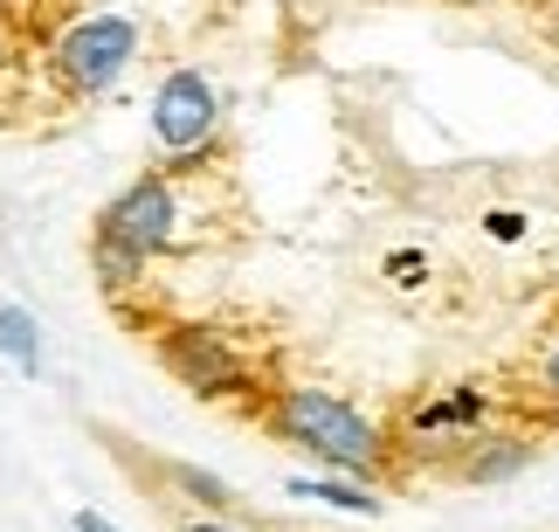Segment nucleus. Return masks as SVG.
I'll return each instance as SVG.
<instances>
[{"label": "nucleus", "instance_id": "f8f14e48", "mask_svg": "<svg viewBox=\"0 0 559 532\" xmlns=\"http://www.w3.org/2000/svg\"><path fill=\"white\" fill-rule=\"evenodd\" d=\"M546 388L559 394V346H552V359H546Z\"/></svg>", "mask_w": 559, "mask_h": 532}, {"label": "nucleus", "instance_id": "6e6552de", "mask_svg": "<svg viewBox=\"0 0 559 532\" xmlns=\"http://www.w3.org/2000/svg\"><path fill=\"white\" fill-rule=\"evenodd\" d=\"M297 498H325V505H338V512H380V498L353 492V484H297Z\"/></svg>", "mask_w": 559, "mask_h": 532}, {"label": "nucleus", "instance_id": "39448f33", "mask_svg": "<svg viewBox=\"0 0 559 532\" xmlns=\"http://www.w3.org/2000/svg\"><path fill=\"white\" fill-rule=\"evenodd\" d=\"M166 367H174L187 388H201V394H228L235 380H242V359H235L214 332H201V326L166 332Z\"/></svg>", "mask_w": 559, "mask_h": 532}, {"label": "nucleus", "instance_id": "4468645a", "mask_svg": "<svg viewBox=\"0 0 559 532\" xmlns=\"http://www.w3.org/2000/svg\"><path fill=\"white\" fill-rule=\"evenodd\" d=\"M552 35H559V8H552Z\"/></svg>", "mask_w": 559, "mask_h": 532}, {"label": "nucleus", "instance_id": "0eeeda50", "mask_svg": "<svg viewBox=\"0 0 559 532\" xmlns=\"http://www.w3.org/2000/svg\"><path fill=\"white\" fill-rule=\"evenodd\" d=\"M139 270H145V257H132V249L111 243V236H97V276L104 284H132Z\"/></svg>", "mask_w": 559, "mask_h": 532}, {"label": "nucleus", "instance_id": "423d86ee", "mask_svg": "<svg viewBox=\"0 0 559 532\" xmlns=\"http://www.w3.org/2000/svg\"><path fill=\"white\" fill-rule=\"evenodd\" d=\"M0 353H8L14 367L35 374V318L21 311V305H0Z\"/></svg>", "mask_w": 559, "mask_h": 532}, {"label": "nucleus", "instance_id": "ddd939ff", "mask_svg": "<svg viewBox=\"0 0 559 532\" xmlns=\"http://www.w3.org/2000/svg\"><path fill=\"white\" fill-rule=\"evenodd\" d=\"M193 532H222V525H193Z\"/></svg>", "mask_w": 559, "mask_h": 532}, {"label": "nucleus", "instance_id": "1a4fd4ad", "mask_svg": "<svg viewBox=\"0 0 559 532\" xmlns=\"http://www.w3.org/2000/svg\"><path fill=\"white\" fill-rule=\"evenodd\" d=\"M525 463V442H504L498 457H484V463H469V477H504V471H519Z\"/></svg>", "mask_w": 559, "mask_h": 532}, {"label": "nucleus", "instance_id": "9d476101", "mask_svg": "<svg viewBox=\"0 0 559 532\" xmlns=\"http://www.w3.org/2000/svg\"><path fill=\"white\" fill-rule=\"evenodd\" d=\"M484 228H490L498 243H519V236H525V215H511V208H498V215H490Z\"/></svg>", "mask_w": 559, "mask_h": 532}, {"label": "nucleus", "instance_id": "f257e3e1", "mask_svg": "<svg viewBox=\"0 0 559 532\" xmlns=\"http://www.w3.org/2000/svg\"><path fill=\"white\" fill-rule=\"evenodd\" d=\"M276 429H284L290 442H305L311 457L338 463V471H367V463L380 457L373 422L353 415L346 401H332V394H311V388H290L284 401H276Z\"/></svg>", "mask_w": 559, "mask_h": 532}, {"label": "nucleus", "instance_id": "2eb2a0df", "mask_svg": "<svg viewBox=\"0 0 559 532\" xmlns=\"http://www.w3.org/2000/svg\"><path fill=\"white\" fill-rule=\"evenodd\" d=\"M0 8H8V0H0Z\"/></svg>", "mask_w": 559, "mask_h": 532}, {"label": "nucleus", "instance_id": "7ed1b4c3", "mask_svg": "<svg viewBox=\"0 0 559 532\" xmlns=\"http://www.w3.org/2000/svg\"><path fill=\"white\" fill-rule=\"evenodd\" d=\"M174 187H166L159 174L153 180H139V187H124V194L104 208V222H97V236H111V243H124L132 257H153V249H166L174 243Z\"/></svg>", "mask_w": 559, "mask_h": 532}, {"label": "nucleus", "instance_id": "20e7f679", "mask_svg": "<svg viewBox=\"0 0 559 532\" xmlns=\"http://www.w3.org/2000/svg\"><path fill=\"white\" fill-rule=\"evenodd\" d=\"M153 132L166 153H193L214 132V83L201 70H174L153 97Z\"/></svg>", "mask_w": 559, "mask_h": 532}, {"label": "nucleus", "instance_id": "f03ea898", "mask_svg": "<svg viewBox=\"0 0 559 532\" xmlns=\"http://www.w3.org/2000/svg\"><path fill=\"white\" fill-rule=\"evenodd\" d=\"M132 56H139L132 21L124 14H91V21H76V28L56 42V76L70 83L76 97H97V91H111V83L132 70Z\"/></svg>", "mask_w": 559, "mask_h": 532}, {"label": "nucleus", "instance_id": "9b49d317", "mask_svg": "<svg viewBox=\"0 0 559 532\" xmlns=\"http://www.w3.org/2000/svg\"><path fill=\"white\" fill-rule=\"evenodd\" d=\"M76 532H118V525H104L97 512H83V519H76Z\"/></svg>", "mask_w": 559, "mask_h": 532}]
</instances>
